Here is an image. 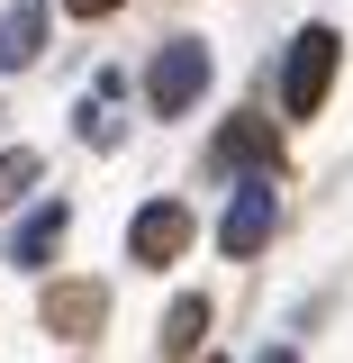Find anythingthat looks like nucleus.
<instances>
[{"mask_svg": "<svg viewBox=\"0 0 353 363\" xmlns=\"http://www.w3.org/2000/svg\"><path fill=\"white\" fill-rule=\"evenodd\" d=\"M64 227H73V209H64V200H37V209H28V227H18V236H9V264H54V245H64Z\"/></svg>", "mask_w": 353, "mask_h": 363, "instance_id": "423d86ee", "label": "nucleus"}, {"mask_svg": "<svg viewBox=\"0 0 353 363\" xmlns=\"http://www.w3.org/2000/svg\"><path fill=\"white\" fill-rule=\"evenodd\" d=\"M218 164H226V173L245 164V173H254V182H272V136L254 128V118H236V128L218 136Z\"/></svg>", "mask_w": 353, "mask_h": 363, "instance_id": "1a4fd4ad", "label": "nucleus"}, {"mask_svg": "<svg viewBox=\"0 0 353 363\" xmlns=\"http://www.w3.org/2000/svg\"><path fill=\"white\" fill-rule=\"evenodd\" d=\"M199 91H209V45L199 37H163V55L145 64V100L181 118V109H199Z\"/></svg>", "mask_w": 353, "mask_h": 363, "instance_id": "f257e3e1", "label": "nucleus"}, {"mask_svg": "<svg viewBox=\"0 0 353 363\" xmlns=\"http://www.w3.org/2000/svg\"><path fill=\"white\" fill-rule=\"evenodd\" d=\"M199 336H209V300H199V291H181V300H173V318H163V363L199 354Z\"/></svg>", "mask_w": 353, "mask_h": 363, "instance_id": "6e6552de", "label": "nucleus"}, {"mask_svg": "<svg viewBox=\"0 0 353 363\" xmlns=\"http://www.w3.org/2000/svg\"><path fill=\"white\" fill-rule=\"evenodd\" d=\"M73 18H109V9H127V0H64Z\"/></svg>", "mask_w": 353, "mask_h": 363, "instance_id": "9b49d317", "label": "nucleus"}, {"mask_svg": "<svg viewBox=\"0 0 353 363\" xmlns=\"http://www.w3.org/2000/svg\"><path fill=\"white\" fill-rule=\"evenodd\" d=\"M181 245H190V209H181V200H145L136 227H127V255L136 264H173Z\"/></svg>", "mask_w": 353, "mask_h": 363, "instance_id": "20e7f679", "label": "nucleus"}, {"mask_svg": "<svg viewBox=\"0 0 353 363\" xmlns=\"http://www.w3.org/2000/svg\"><path fill=\"white\" fill-rule=\"evenodd\" d=\"M326 91H335V28H308L281 64V109L308 118V109H326Z\"/></svg>", "mask_w": 353, "mask_h": 363, "instance_id": "f03ea898", "label": "nucleus"}, {"mask_svg": "<svg viewBox=\"0 0 353 363\" xmlns=\"http://www.w3.org/2000/svg\"><path fill=\"white\" fill-rule=\"evenodd\" d=\"M37 55H45V0L0 9V73H18V64H37Z\"/></svg>", "mask_w": 353, "mask_h": 363, "instance_id": "0eeeda50", "label": "nucleus"}, {"mask_svg": "<svg viewBox=\"0 0 353 363\" xmlns=\"http://www.w3.org/2000/svg\"><path fill=\"white\" fill-rule=\"evenodd\" d=\"M28 191H37V155L18 145V155H0V209H9V200H28Z\"/></svg>", "mask_w": 353, "mask_h": 363, "instance_id": "9d476101", "label": "nucleus"}, {"mask_svg": "<svg viewBox=\"0 0 353 363\" xmlns=\"http://www.w3.org/2000/svg\"><path fill=\"white\" fill-rule=\"evenodd\" d=\"M272 218H281L272 182H245V191L226 200V218H218V245H226V255H263V245H272Z\"/></svg>", "mask_w": 353, "mask_h": 363, "instance_id": "7ed1b4c3", "label": "nucleus"}, {"mask_svg": "<svg viewBox=\"0 0 353 363\" xmlns=\"http://www.w3.org/2000/svg\"><path fill=\"white\" fill-rule=\"evenodd\" d=\"M209 363H226V354H209Z\"/></svg>", "mask_w": 353, "mask_h": 363, "instance_id": "ddd939ff", "label": "nucleus"}, {"mask_svg": "<svg viewBox=\"0 0 353 363\" xmlns=\"http://www.w3.org/2000/svg\"><path fill=\"white\" fill-rule=\"evenodd\" d=\"M100 309H109L100 281H54V291H45V327H54V336H91Z\"/></svg>", "mask_w": 353, "mask_h": 363, "instance_id": "39448f33", "label": "nucleus"}, {"mask_svg": "<svg viewBox=\"0 0 353 363\" xmlns=\"http://www.w3.org/2000/svg\"><path fill=\"white\" fill-rule=\"evenodd\" d=\"M263 363H290V354H263Z\"/></svg>", "mask_w": 353, "mask_h": 363, "instance_id": "f8f14e48", "label": "nucleus"}]
</instances>
